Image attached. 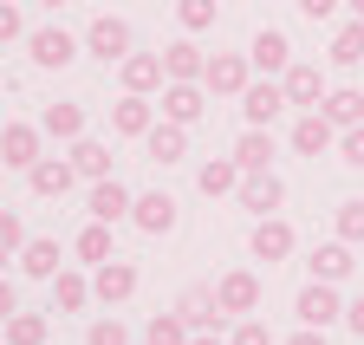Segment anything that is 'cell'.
<instances>
[{"label": "cell", "mask_w": 364, "mask_h": 345, "mask_svg": "<svg viewBox=\"0 0 364 345\" xmlns=\"http://www.w3.org/2000/svg\"><path fill=\"white\" fill-rule=\"evenodd\" d=\"M130 39H136V33H130V20L98 14V20L85 26V53H91V59H105V65H124V59H130Z\"/></svg>", "instance_id": "cell-1"}, {"label": "cell", "mask_w": 364, "mask_h": 345, "mask_svg": "<svg viewBox=\"0 0 364 345\" xmlns=\"http://www.w3.org/2000/svg\"><path fill=\"white\" fill-rule=\"evenodd\" d=\"M247 72H254V59H247V53H215V59H208V72H202V85H208V98H241L247 85H254Z\"/></svg>", "instance_id": "cell-2"}, {"label": "cell", "mask_w": 364, "mask_h": 345, "mask_svg": "<svg viewBox=\"0 0 364 345\" xmlns=\"http://www.w3.org/2000/svg\"><path fill=\"white\" fill-rule=\"evenodd\" d=\"M293 313H299V326H318V332H326L332 319H345V299H338V287H332V280H312V287H299Z\"/></svg>", "instance_id": "cell-3"}, {"label": "cell", "mask_w": 364, "mask_h": 345, "mask_svg": "<svg viewBox=\"0 0 364 345\" xmlns=\"http://www.w3.org/2000/svg\"><path fill=\"white\" fill-rule=\"evenodd\" d=\"M293 98H287V85L280 78H260V85H247V92H241V117H247V131H267V124L273 117H280Z\"/></svg>", "instance_id": "cell-4"}, {"label": "cell", "mask_w": 364, "mask_h": 345, "mask_svg": "<svg viewBox=\"0 0 364 345\" xmlns=\"http://www.w3.org/2000/svg\"><path fill=\"white\" fill-rule=\"evenodd\" d=\"M215 299H221V313H228V319H247V313L260 307V274H247V267L221 274V280H215Z\"/></svg>", "instance_id": "cell-5"}, {"label": "cell", "mask_w": 364, "mask_h": 345, "mask_svg": "<svg viewBox=\"0 0 364 345\" xmlns=\"http://www.w3.org/2000/svg\"><path fill=\"white\" fill-rule=\"evenodd\" d=\"M26 46H33V65H46V72H65V65L78 59V39H72L65 26H39V33H26Z\"/></svg>", "instance_id": "cell-6"}, {"label": "cell", "mask_w": 364, "mask_h": 345, "mask_svg": "<svg viewBox=\"0 0 364 345\" xmlns=\"http://www.w3.org/2000/svg\"><path fill=\"white\" fill-rule=\"evenodd\" d=\"M117 78H124V92H136V98H156L163 85H169V72H163V53H130V59L117 65Z\"/></svg>", "instance_id": "cell-7"}, {"label": "cell", "mask_w": 364, "mask_h": 345, "mask_svg": "<svg viewBox=\"0 0 364 345\" xmlns=\"http://www.w3.org/2000/svg\"><path fill=\"white\" fill-rule=\"evenodd\" d=\"M163 72H169V85H202L208 53L196 46V39H169V46H163Z\"/></svg>", "instance_id": "cell-8"}, {"label": "cell", "mask_w": 364, "mask_h": 345, "mask_svg": "<svg viewBox=\"0 0 364 345\" xmlns=\"http://www.w3.org/2000/svg\"><path fill=\"white\" fill-rule=\"evenodd\" d=\"M235 196H241V208H247V215H273V208L287 202V183L273 176V169H254V176H241V189H235Z\"/></svg>", "instance_id": "cell-9"}, {"label": "cell", "mask_w": 364, "mask_h": 345, "mask_svg": "<svg viewBox=\"0 0 364 345\" xmlns=\"http://www.w3.org/2000/svg\"><path fill=\"white\" fill-rule=\"evenodd\" d=\"M254 261H287V254H293V222H280V215H260V222H254Z\"/></svg>", "instance_id": "cell-10"}, {"label": "cell", "mask_w": 364, "mask_h": 345, "mask_svg": "<svg viewBox=\"0 0 364 345\" xmlns=\"http://www.w3.org/2000/svg\"><path fill=\"white\" fill-rule=\"evenodd\" d=\"M26 183H33V196H46V202H59L72 183H78V169H72V156H39L33 169H26Z\"/></svg>", "instance_id": "cell-11"}, {"label": "cell", "mask_w": 364, "mask_h": 345, "mask_svg": "<svg viewBox=\"0 0 364 345\" xmlns=\"http://www.w3.org/2000/svg\"><path fill=\"white\" fill-rule=\"evenodd\" d=\"M338 144V124L326 117V111H299V124H293V150L299 156H326Z\"/></svg>", "instance_id": "cell-12"}, {"label": "cell", "mask_w": 364, "mask_h": 345, "mask_svg": "<svg viewBox=\"0 0 364 345\" xmlns=\"http://www.w3.org/2000/svg\"><path fill=\"white\" fill-rule=\"evenodd\" d=\"M130 208H136V196L117 183V176H105V183H91V222H130Z\"/></svg>", "instance_id": "cell-13"}, {"label": "cell", "mask_w": 364, "mask_h": 345, "mask_svg": "<svg viewBox=\"0 0 364 345\" xmlns=\"http://www.w3.org/2000/svg\"><path fill=\"white\" fill-rule=\"evenodd\" d=\"M39 124H7V131H0V163L7 169H33L39 163Z\"/></svg>", "instance_id": "cell-14"}, {"label": "cell", "mask_w": 364, "mask_h": 345, "mask_svg": "<svg viewBox=\"0 0 364 345\" xmlns=\"http://www.w3.org/2000/svg\"><path fill=\"white\" fill-rule=\"evenodd\" d=\"M202 111H208V85H163V117H169V124L189 131Z\"/></svg>", "instance_id": "cell-15"}, {"label": "cell", "mask_w": 364, "mask_h": 345, "mask_svg": "<svg viewBox=\"0 0 364 345\" xmlns=\"http://www.w3.org/2000/svg\"><path fill=\"white\" fill-rule=\"evenodd\" d=\"M247 59H254V72L273 78V72H287V65H293V46H287V33H280V26H260V33H254V46H247Z\"/></svg>", "instance_id": "cell-16"}, {"label": "cell", "mask_w": 364, "mask_h": 345, "mask_svg": "<svg viewBox=\"0 0 364 345\" xmlns=\"http://www.w3.org/2000/svg\"><path fill=\"white\" fill-rule=\"evenodd\" d=\"M150 124H156V105H150V98L124 92V98L111 105V131H117V137H150Z\"/></svg>", "instance_id": "cell-17"}, {"label": "cell", "mask_w": 364, "mask_h": 345, "mask_svg": "<svg viewBox=\"0 0 364 345\" xmlns=\"http://www.w3.org/2000/svg\"><path fill=\"white\" fill-rule=\"evenodd\" d=\"M280 85H287V98H293L299 111H318V105H326V78H318V65H299V59H293V65L280 72Z\"/></svg>", "instance_id": "cell-18"}, {"label": "cell", "mask_w": 364, "mask_h": 345, "mask_svg": "<svg viewBox=\"0 0 364 345\" xmlns=\"http://www.w3.org/2000/svg\"><path fill=\"white\" fill-rule=\"evenodd\" d=\"M91 293H98L105 307H124V299L136 293V267L130 261H105L98 274H91Z\"/></svg>", "instance_id": "cell-19"}, {"label": "cell", "mask_w": 364, "mask_h": 345, "mask_svg": "<svg viewBox=\"0 0 364 345\" xmlns=\"http://www.w3.org/2000/svg\"><path fill=\"white\" fill-rule=\"evenodd\" d=\"M130 222L144 228V235H169V228H176V196H163V189H150V196H136V208H130Z\"/></svg>", "instance_id": "cell-20"}, {"label": "cell", "mask_w": 364, "mask_h": 345, "mask_svg": "<svg viewBox=\"0 0 364 345\" xmlns=\"http://www.w3.org/2000/svg\"><path fill=\"white\" fill-rule=\"evenodd\" d=\"M176 313L189 319L196 332H208V326H221L228 313H221V299H215V287H182V299H176Z\"/></svg>", "instance_id": "cell-21"}, {"label": "cell", "mask_w": 364, "mask_h": 345, "mask_svg": "<svg viewBox=\"0 0 364 345\" xmlns=\"http://www.w3.org/2000/svg\"><path fill=\"white\" fill-rule=\"evenodd\" d=\"M20 274H33V280H59V274H65L59 241H46V235H39V241H26V248H20Z\"/></svg>", "instance_id": "cell-22"}, {"label": "cell", "mask_w": 364, "mask_h": 345, "mask_svg": "<svg viewBox=\"0 0 364 345\" xmlns=\"http://www.w3.org/2000/svg\"><path fill=\"white\" fill-rule=\"evenodd\" d=\"M39 131H46V137L78 144V137H85V105H65V98H59V105H46V111H39Z\"/></svg>", "instance_id": "cell-23"}, {"label": "cell", "mask_w": 364, "mask_h": 345, "mask_svg": "<svg viewBox=\"0 0 364 345\" xmlns=\"http://www.w3.org/2000/svg\"><path fill=\"white\" fill-rule=\"evenodd\" d=\"M306 267H312V280H332V287H338V280L358 267V261H351V241H326V248H312V261H306Z\"/></svg>", "instance_id": "cell-24"}, {"label": "cell", "mask_w": 364, "mask_h": 345, "mask_svg": "<svg viewBox=\"0 0 364 345\" xmlns=\"http://www.w3.org/2000/svg\"><path fill=\"white\" fill-rule=\"evenodd\" d=\"M182 150H189V131H182V124H169V117L150 124V137H144V156L150 163H176Z\"/></svg>", "instance_id": "cell-25"}, {"label": "cell", "mask_w": 364, "mask_h": 345, "mask_svg": "<svg viewBox=\"0 0 364 345\" xmlns=\"http://www.w3.org/2000/svg\"><path fill=\"white\" fill-rule=\"evenodd\" d=\"M72 169H78L85 183H105V176H111V144L78 137V144H72Z\"/></svg>", "instance_id": "cell-26"}, {"label": "cell", "mask_w": 364, "mask_h": 345, "mask_svg": "<svg viewBox=\"0 0 364 345\" xmlns=\"http://www.w3.org/2000/svg\"><path fill=\"white\" fill-rule=\"evenodd\" d=\"M318 111H326L338 131H351V124H364V92H358V85H338V92H326Z\"/></svg>", "instance_id": "cell-27"}, {"label": "cell", "mask_w": 364, "mask_h": 345, "mask_svg": "<svg viewBox=\"0 0 364 345\" xmlns=\"http://www.w3.org/2000/svg\"><path fill=\"white\" fill-rule=\"evenodd\" d=\"M241 176H247V169H241L235 156H215V163H202V176H196V183H202V196H235Z\"/></svg>", "instance_id": "cell-28"}, {"label": "cell", "mask_w": 364, "mask_h": 345, "mask_svg": "<svg viewBox=\"0 0 364 345\" xmlns=\"http://www.w3.org/2000/svg\"><path fill=\"white\" fill-rule=\"evenodd\" d=\"M85 299H98V293H91V280L65 267V274L53 280V313H85Z\"/></svg>", "instance_id": "cell-29"}, {"label": "cell", "mask_w": 364, "mask_h": 345, "mask_svg": "<svg viewBox=\"0 0 364 345\" xmlns=\"http://www.w3.org/2000/svg\"><path fill=\"white\" fill-rule=\"evenodd\" d=\"M332 65H364V20H345L338 33H332V53H326Z\"/></svg>", "instance_id": "cell-30"}, {"label": "cell", "mask_w": 364, "mask_h": 345, "mask_svg": "<svg viewBox=\"0 0 364 345\" xmlns=\"http://www.w3.org/2000/svg\"><path fill=\"white\" fill-rule=\"evenodd\" d=\"M78 261H91V267H105V261H117L111 254V222H91V228H78Z\"/></svg>", "instance_id": "cell-31"}, {"label": "cell", "mask_w": 364, "mask_h": 345, "mask_svg": "<svg viewBox=\"0 0 364 345\" xmlns=\"http://www.w3.org/2000/svg\"><path fill=\"white\" fill-rule=\"evenodd\" d=\"M144 339H150V345H189V339H196V326L182 319V313H156V319L144 326Z\"/></svg>", "instance_id": "cell-32"}, {"label": "cell", "mask_w": 364, "mask_h": 345, "mask_svg": "<svg viewBox=\"0 0 364 345\" xmlns=\"http://www.w3.org/2000/svg\"><path fill=\"white\" fill-rule=\"evenodd\" d=\"M235 163L247 169V176H254V169H267V163H273V137H267V131H241V144H235Z\"/></svg>", "instance_id": "cell-33"}, {"label": "cell", "mask_w": 364, "mask_h": 345, "mask_svg": "<svg viewBox=\"0 0 364 345\" xmlns=\"http://www.w3.org/2000/svg\"><path fill=\"white\" fill-rule=\"evenodd\" d=\"M7 345H46V313H14L7 319Z\"/></svg>", "instance_id": "cell-34"}, {"label": "cell", "mask_w": 364, "mask_h": 345, "mask_svg": "<svg viewBox=\"0 0 364 345\" xmlns=\"http://www.w3.org/2000/svg\"><path fill=\"white\" fill-rule=\"evenodd\" d=\"M176 20H182V33H208L215 26V0H176Z\"/></svg>", "instance_id": "cell-35"}, {"label": "cell", "mask_w": 364, "mask_h": 345, "mask_svg": "<svg viewBox=\"0 0 364 345\" xmlns=\"http://www.w3.org/2000/svg\"><path fill=\"white\" fill-rule=\"evenodd\" d=\"M338 241H364V196H351V202H338Z\"/></svg>", "instance_id": "cell-36"}, {"label": "cell", "mask_w": 364, "mask_h": 345, "mask_svg": "<svg viewBox=\"0 0 364 345\" xmlns=\"http://www.w3.org/2000/svg\"><path fill=\"white\" fill-rule=\"evenodd\" d=\"M338 163L364 169V124H351V131H338Z\"/></svg>", "instance_id": "cell-37"}, {"label": "cell", "mask_w": 364, "mask_h": 345, "mask_svg": "<svg viewBox=\"0 0 364 345\" xmlns=\"http://www.w3.org/2000/svg\"><path fill=\"white\" fill-rule=\"evenodd\" d=\"M0 248H7V254L26 248V228H20V215H14V208H0Z\"/></svg>", "instance_id": "cell-38"}, {"label": "cell", "mask_w": 364, "mask_h": 345, "mask_svg": "<svg viewBox=\"0 0 364 345\" xmlns=\"http://www.w3.org/2000/svg\"><path fill=\"white\" fill-rule=\"evenodd\" d=\"M91 345H130L124 319H91Z\"/></svg>", "instance_id": "cell-39"}, {"label": "cell", "mask_w": 364, "mask_h": 345, "mask_svg": "<svg viewBox=\"0 0 364 345\" xmlns=\"http://www.w3.org/2000/svg\"><path fill=\"white\" fill-rule=\"evenodd\" d=\"M228 345H273V332H267V326H260V319L247 313V319L235 326V339H228Z\"/></svg>", "instance_id": "cell-40"}, {"label": "cell", "mask_w": 364, "mask_h": 345, "mask_svg": "<svg viewBox=\"0 0 364 345\" xmlns=\"http://www.w3.org/2000/svg\"><path fill=\"white\" fill-rule=\"evenodd\" d=\"M20 33H26L20 7H14V0H0V46H7V39H20Z\"/></svg>", "instance_id": "cell-41"}, {"label": "cell", "mask_w": 364, "mask_h": 345, "mask_svg": "<svg viewBox=\"0 0 364 345\" xmlns=\"http://www.w3.org/2000/svg\"><path fill=\"white\" fill-rule=\"evenodd\" d=\"M293 7H299V14H306V20H332V14H338V7H345V0H293Z\"/></svg>", "instance_id": "cell-42"}, {"label": "cell", "mask_w": 364, "mask_h": 345, "mask_svg": "<svg viewBox=\"0 0 364 345\" xmlns=\"http://www.w3.org/2000/svg\"><path fill=\"white\" fill-rule=\"evenodd\" d=\"M14 313H20V293H14V280H7V274H0V326H7Z\"/></svg>", "instance_id": "cell-43"}, {"label": "cell", "mask_w": 364, "mask_h": 345, "mask_svg": "<svg viewBox=\"0 0 364 345\" xmlns=\"http://www.w3.org/2000/svg\"><path fill=\"white\" fill-rule=\"evenodd\" d=\"M345 326H351V332L364 339V293H358V299H351V307H345Z\"/></svg>", "instance_id": "cell-44"}, {"label": "cell", "mask_w": 364, "mask_h": 345, "mask_svg": "<svg viewBox=\"0 0 364 345\" xmlns=\"http://www.w3.org/2000/svg\"><path fill=\"white\" fill-rule=\"evenodd\" d=\"M287 345H326V332H318V326H299V332H293Z\"/></svg>", "instance_id": "cell-45"}, {"label": "cell", "mask_w": 364, "mask_h": 345, "mask_svg": "<svg viewBox=\"0 0 364 345\" xmlns=\"http://www.w3.org/2000/svg\"><path fill=\"white\" fill-rule=\"evenodd\" d=\"M189 345H228V339H215V332H196V339H189Z\"/></svg>", "instance_id": "cell-46"}, {"label": "cell", "mask_w": 364, "mask_h": 345, "mask_svg": "<svg viewBox=\"0 0 364 345\" xmlns=\"http://www.w3.org/2000/svg\"><path fill=\"white\" fill-rule=\"evenodd\" d=\"M345 7H351V20H364V0H345Z\"/></svg>", "instance_id": "cell-47"}, {"label": "cell", "mask_w": 364, "mask_h": 345, "mask_svg": "<svg viewBox=\"0 0 364 345\" xmlns=\"http://www.w3.org/2000/svg\"><path fill=\"white\" fill-rule=\"evenodd\" d=\"M39 7H53V14H59V7H65V0H39Z\"/></svg>", "instance_id": "cell-48"}, {"label": "cell", "mask_w": 364, "mask_h": 345, "mask_svg": "<svg viewBox=\"0 0 364 345\" xmlns=\"http://www.w3.org/2000/svg\"><path fill=\"white\" fill-rule=\"evenodd\" d=\"M0 267H7V248H0Z\"/></svg>", "instance_id": "cell-49"}, {"label": "cell", "mask_w": 364, "mask_h": 345, "mask_svg": "<svg viewBox=\"0 0 364 345\" xmlns=\"http://www.w3.org/2000/svg\"><path fill=\"white\" fill-rule=\"evenodd\" d=\"M144 345H150V339H144Z\"/></svg>", "instance_id": "cell-50"}]
</instances>
